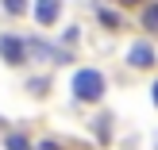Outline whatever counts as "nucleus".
Masks as SVG:
<instances>
[{
	"mask_svg": "<svg viewBox=\"0 0 158 150\" xmlns=\"http://www.w3.org/2000/svg\"><path fill=\"white\" fill-rule=\"evenodd\" d=\"M100 23H104V27H112V31H116V27H120L123 19H120V15H116V12H108V8H104V12H100Z\"/></svg>",
	"mask_w": 158,
	"mask_h": 150,
	"instance_id": "0eeeda50",
	"label": "nucleus"
},
{
	"mask_svg": "<svg viewBox=\"0 0 158 150\" xmlns=\"http://www.w3.org/2000/svg\"><path fill=\"white\" fill-rule=\"evenodd\" d=\"M123 4H135V0H123Z\"/></svg>",
	"mask_w": 158,
	"mask_h": 150,
	"instance_id": "9b49d317",
	"label": "nucleus"
},
{
	"mask_svg": "<svg viewBox=\"0 0 158 150\" xmlns=\"http://www.w3.org/2000/svg\"><path fill=\"white\" fill-rule=\"evenodd\" d=\"M154 104H158V81H154Z\"/></svg>",
	"mask_w": 158,
	"mask_h": 150,
	"instance_id": "9d476101",
	"label": "nucleus"
},
{
	"mask_svg": "<svg viewBox=\"0 0 158 150\" xmlns=\"http://www.w3.org/2000/svg\"><path fill=\"white\" fill-rule=\"evenodd\" d=\"M127 66H135V69H151V66H154V46L135 43V46L127 50Z\"/></svg>",
	"mask_w": 158,
	"mask_h": 150,
	"instance_id": "20e7f679",
	"label": "nucleus"
},
{
	"mask_svg": "<svg viewBox=\"0 0 158 150\" xmlns=\"http://www.w3.org/2000/svg\"><path fill=\"white\" fill-rule=\"evenodd\" d=\"M0 58H4L8 66H23V62H27V39L0 35Z\"/></svg>",
	"mask_w": 158,
	"mask_h": 150,
	"instance_id": "f03ea898",
	"label": "nucleus"
},
{
	"mask_svg": "<svg viewBox=\"0 0 158 150\" xmlns=\"http://www.w3.org/2000/svg\"><path fill=\"white\" fill-rule=\"evenodd\" d=\"M58 15H62V0H35V19L43 27L58 23Z\"/></svg>",
	"mask_w": 158,
	"mask_h": 150,
	"instance_id": "7ed1b4c3",
	"label": "nucleus"
},
{
	"mask_svg": "<svg viewBox=\"0 0 158 150\" xmlns=\"http://www.w3.org/2000/svg\"><path fill=\"white\" fill-rule=\"evenodd\" d=\"M4 150H31V143H27V135H19V131H12V135L4 139Z\"/></svg>",
	"mask_w": 158,
	"mask_h": 150,
	"instance_id": "39448f33",
	"label": "nucleus"
},
{
	"mask_svg": "<svg viewBox=\"0 0 158 150\" xmlns=\"http://www.w3.org/2000/svg\"><path fill=\"white\" fill-rule=\"evenodd\" d=\"M4 8L12 15H23V12H27V0H4Z\"/></svg>",
	"mask_w": 158,
	"mask_h": 150,
	"instance_id": "6e6552de",
	"label": "nucleus"
},
{
	"mask_svg": "<svg viewBox=\"0 0 158 150\" xmlns=\"http://www.w3.org/2000/svg\"><path fill=\"white\" fill-rule=\"evenodd\" d=\"M143 27L158 35V4H147V8H143Z\"/></svg>",
	"mask_w": 158,
	"mask_h": 150,
	"instance_id": "423d86ee",
	"label": "nucleus"
},
{
	"mask_svg": "<svg viewBox=\"0 0 158 150\" xmlns=\"http://www.w3.org/2000/svg\"><path fill=\"white\" fill-rule=\"evenodd\" d=\"M73 96L85 104H97L104 96V73L100 69H77L73 73Z\"/></svg>",
	"mask_w": 158,
	"mask_h": 150,
	"instance_id": "f257e3e1",
	"label": "nucleus"
},
{
	"mask_svg": "<svg viewBox=\"0 0 158 150\" xmlns=\"http://www.w3.org/2000/svg\"><path fill=\"white\" fill-rule=\"evenodd\" d=\"M39 150H62V146L54 143V139H46V143H39Z\"/></svg>",
	"mask_w": 158,
	"mask_h": 150,
	"instance_id": "1a4fd4ad",
	"label": "nucleus"
}]
</instances>
